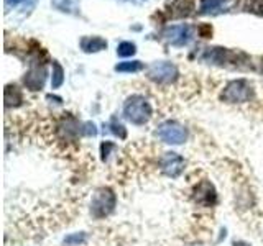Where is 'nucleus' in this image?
<instances>
[{"mask_svg": "<svg viewBox=\"0 0 263 246\" xmlns=\"http://www.w3.org/2000/svg\"><path fill=\"white\" fill-rule=\"evenodd\" d=\"M152 105L143 95H130L123 104V115L134 125H145L152 118Z\"/></svg>", "mask_w": 263, "mask_h": 246, "instance_id": "1", "label": "nucleus"}, {"mask_svg": "<svg viewBox=\"0 0 263 246\" xmlns=\"http://www.w3.org/2000/svg\"><path fill=\"white\" fill-rule=\"evenodd\" d=\"M253 98V87L249 80L237 79L230 80L220 94V100L227 104H245Z\"/></svg>", "mask_w": 263, "mask_h": 246, "instance_id": "2", "label": "nucleus"}, {"mask_svg": "<svg viewBox=\"0 0 263 246\" xmlns=\"http://www.w3.org/2000/svg\"><path fill=\"white\" fill-rule=\"evenodd\" d=\"M117 203V197H115L114 191L109 187H102L96 191L92 197V203H90V213L94 218H105L110 215Z\"/></svg>", "mask_w": 263, "mask_h": 246, "instance_id": "3", "label": "nucleus"}, {"mask_svg": "<svg viewBox=\"0 0 263 246\" xmlns=\"http://www.w3.org/2000/svg\"><path fill=\"white\" fill-rule=\"evenodd\" d=\"M179 76L178 68L170 61H156L146 71V77L156 84H171Z\"/></svg>", "mask_w": 263, "mask_h": 246, "instance_id": "4", "label": "nucleus"}, {"mask_svg": "<svg viewBox=\"0 0 263 246\" xmlns=\"http://www.w3.org/2000/svg\"><path fill=\"white\" fill-rule=\"evenodd\" d=\"M158 136L168 145H183L187 138L186 128L175 120H168L158 127Z\"/></svg>", "mask_w": 263, "mask_h": 246, "instance_id": "5", "label": "nucleus"}, {"mask_svg": "<svg viewBox=\"0 0 263 246\" xmlns=\"http://www.w3.org/2000/svg\"><path fill=\"white\" fill-rule=\"evenodd\" d=\"M161 38L168 41L171 46H184L193 39V27L189 25H171L161 31Z\"/></svg>", "mask_w": 263, "mask_h": 246, "instance_id": "6", "label": "nucleus"}, {"mask_svg": "<svg viewBox=\"0 0 263 246\" xmlns=\"http://www.w3.org/2000/svg\"><path fill=\"white\" fill-rule=\"evenodd\" d=\"M46 77H48V71L45 68V64L33 61L30 69L27 71V74H25V77H23V84L30 90H41L45 87Z\"/></svg>", "mask_w": 263, "mask_h": 246, "instance_id": "7", "label": "nucleus"}, {"mask_svg": "<svg viewBox=\"0 0 263 246\" xmlns=\"http://www.w3.org/2000/svg\"><path fill=\"white\" fill-rule=\"evenodd\" d=\"M160 168L168 177H178L184 171V159L178 153H164L160 158Z\"/></svg>", "mask_w": 263, "mask_h": 246, "instance_id": "8", "label": "nucleus"}, {"mask_svg": "<svg viewBox=\"0 0 263 246\" xmlns=\"http://www.w3.org/2000/svg\"><path fill=\"white\" fill-rule=\"evenodd\" d=\"M194 202L201 207H212L214 203L217 202V194H216V189L214 186L209 182V180H202L196 187H194Z\"/></svg>", "mask_w": 263, "mask_h": 246, "instance_id": "9", "label": "nucleus"}, {"mask_svg": "<svg viewBox=\"0 0 263 246\" xmlns=\"http://www.w3.org/2000/svg\"><path fill=\"white\" fill-rule=\"evenodd\" d=\"M237 51H230L227 48H208L204 53V61L212 63V64H229V63H237Z\"/></svg>", "mask_w": 263, "mask_h": 246, "instance_id": "10", "label": "nucleus"}, {"mask_svg": "<svg viewBox=\"0 0 263 246\" xmlns=\"http://www.w3.org/2000/svg\"><path fill=\"white\" fill-rule=\"evenodd\" d=\"M58 133L64 139H76V136L82 133V128L79 127V121L76 118L71 117V115H66L58 125Z\"/></svg>", "mask_w": 263, "mask_h": 246, "instance_id": "11", "label": "nucleus"}, {"mask_svg": "<svg viewBox=\"0 0 263 246\" xmlns=\"http://www.w3.org/2000/svg\"><path fill=\"white\" fill-rule=\"evenodd\" d=\"M81 49L84 53H99V51H104L107 49V39L101 38V36H82L81 41Z\"/></svg>", "mask_w": 263, "mask_h": 246, "instance_id": "12", "label": "nucleus"}, {"mask_svg": "<svg viewBox=\"0 0 263 246\" xmlns=\"http://www.w3.org/2000/svg\"><path fill=\"white\" fill-rule=\"evenodd\" d=\"M4 97H5V107H7V109H10V107H18L23 102V95L20 92V89L16 86H12V84H8L5 87Z\"/></svg>", "mask_w": 263, "mask_h": 246, "instance_id": "13", "label": "nucleus"}, {"mask_svg": "<svg viewBox=\"0 0 263 246\" xmlns=\"http://www.w3.org/2000/svg\"><path fill=\"white\" fill-rule=\"evenodd\" d=\"M193 10V4L187 2V0H175L171 4V15L175 18H179V16H187Z\"/></svg>", "mask_w": 263, "mask_h": 246, "instance_id": "14", "label": "nucleus"}, {"mask_svg": "<svg viewBox=\"0 0 263 246\" xmlns=\"http://www.w3.org/2000/svg\"><path fill=\"white\" fill-rule=\"evenodd\" d=\"M145 68L142 61H123V63H119L115 66V71L117 72H140Z\"/></svg>", "mask_w": 263, "mask_h": 246, "instance_id": "15", "label": "nucleus"}, {"mask_svg": "<svg viewBox=\"0 0 263 246\" xmlns=\"http://www.w3.org/2000/svg\"><path fill=\"white\" fill-rule=\"evenodd\" d=\"M64 82V69L63 66L58 63V61H53V76H51V87L53 89H60Z\"/></svg>", "mask_w": 263, "mask_h": 246, "instance_id": "16", "label": "nucleus"}, {"mask_svg": "<svg viewBox=\"0 0 263 246\" xmlns=\"http://www.w3.org/2000/svg\"><path fill=\"white\" fill-rule=\"evenodd\" d=\"M224 4L226 0H202V4L199 7V13H212Z\"/></svg>", "mask_w": 263, "mask_h": 246, "instance_id": "17", "label": "nucleus"}, {"mask_svg": "<svg viewBox=\"0 0 263 246\" xmlns=\"http://www.w3.org/2000/svg\"><path fill=\"white\" fill-rule=\"evenodd\" d=\"M137 53V46L132 41H122V43L117 46V54L120 57H130Z\"/></svg>", "mask_w": 263, "mask_h": 246, "instance_id": "18", "label": "nucleus"}, {"mask_svg": "<svg viewBox=\"0 0 263 246\" xmlns=\"http://www.w3.org/2000/svg\"><path fill=\"white\" fill-rule=\"evenodd\" d=\"M86 240H87L86 233H72V235L66 236L63 243H64V246H78V244L86 243Z\"/></svg>", "mask_w": 263, "mask_h": 246, "instance_id": "19", "label": "nucleus"}, {"mask_svg": "<svg viewBox=\"0 0 263 246\" xmlns=\"http://www.w3.org/2000/svg\"><path fill=\"white\" fill-rule=\"evenodd\" d=\"M51 4L60 12H68V13H71L74 10V0H51Z\"/></svg>", "mask_w": 263, "mask_h": 246, "instance_id": "20", "label": "nucleus"}, {"mask_svg": "<svg viewBox=\"0 0 263 246\" xmlns=\"http://www.w3.org/2000/svg\"><path fill=\"white\" fill-rule=\"evenodd\" d=\"M110 131L115 135V136H119V138H127V130H125V127L122 125V123H119L117 120H112L110 121Z\"/></svg>", "mask_w": 263, "mask_h": 246, "instance_id": "21", "label": "nucleus"}, {"mask_svg": "<svg viewBox=\"0 0 263 246\" xmlns=\"http://www.w3.org/2000/svg\"><path fill=\"white\" fill-rule=\"evenodd\" d=\"M249 12L263 16V0H250L249 4Z\"/></svg>", "mask_w": 263, "mask_h": 246, "instance_id": "22", "label": "nucleus"}, {"mask_svg": "<svg viewBox=\"0 0 263 246\" xmlns=\"http://www.w3.org/2000/svg\"><path fill=\"white\" fill-rule=\"evenodd\" d=\"M82 133H84L86 136H96L97 135V128H96L94 123L87 121V123L82 125Z\"/></svg>", "mask_w": 263, "mask_h": 246, "instance_id": "23", "label": "nucleus"}, {"mask_svg": "<svg viewBox=\"0 0 263 246\" xmlns=\"http://www.w3.org/2000/svg\"><path fill=\"white\" fill-rule=\"evenodd\" d=\"M197 33H199V36H202V38H211L212 36V27L211 25H201V27L197 28Z\"/></svg>", "mask_w": 263, "mask_h": 246, "instance_id": "24", "label": "nucleus"}, {"mask_svg": "<svg viewBox=\"0 0 263 246\" xmlns=\"http://www.w3.org/2000/svg\"><path fill=\"white\" fill-rule=\"evenodd\" d=\"M114 148H115V145H114V143H110V141L102 143L101 151H102V159H104V161H105L107 158H109V153H110V150H114Z\"/></svg>", "mask_w": 263, "mask_h": 246, "instance_id": "25", "label": "nucleus"}, {"mask_svg": "<svg viewBox=\"0 0 263 246\" xmlns=\"http://www.w3.org/2000/svg\"><path fill=\"white\" fill-rule=\"evenodd\" d=\"M23 0H5V7H7V12H8V8H12V7H16L18 4H22Z\"/></svg>", "mask_w": 263, "mask_h": 246, "instance_id": "26", "label": "nucleus"}, {"mask_svg": "<svg viewBox=\"0 0 263 246\" xmlns=\"http://www.w3.org/2000/svg\"><path fill=\"white\" fill-rule=\"evenodd\" d=\"M46 98H48V100H54L56 104H61V102H63V98H60V97H53V95H48Z\"/></svg>", "mask_w": 263, "mask_h": 246, "instance_id": "27", "label": "nucleus"}]
</instances>
